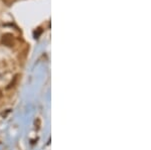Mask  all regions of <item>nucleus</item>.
I'll list each match as a JSON object with an SVG mask.
<instances>
[{"label": "nucleus", "mask_w": 151, "mask_h": 150, "mask_svg": "<svg viewBox=\"0 0 151 150\" xmlns=\"http://www.w3.org/2000/svg\"><path fill=\"white\" fill-rule=\"evenodd\" d=\"M2 43L6 47H13L14 45V36L11 33H5L2 35Z\"/></svg>", "instance_id": "1"}, {"label": "nucleus", "mask_w": 151, "mask_h": 150, "mask_svg": "<svg viewBox=\"0 0 151 150\" xmlns=\"http://www.w3.org/2000/svg\"><path fill=\"white\" fill-rule=\"evenodd\" d=\"M35 129H40V126H41V120L40 118H36L35 121Z\"/></svg>", "instance_id": "2"}, {"label": "nucleus", "mask_w": 151, "mask_h": 150, "mask_svg": "<svg viewBox=\"0 0 151 150\" xmlns=\"http://www.w3.org/2000/svg\"><path fill=\"white\" fill-rule=\"evenodd\" d=\"M1 97H2V93H1V91H0V99H1Z\"/></svg>", "instance_id": "3"}]
</instances>
